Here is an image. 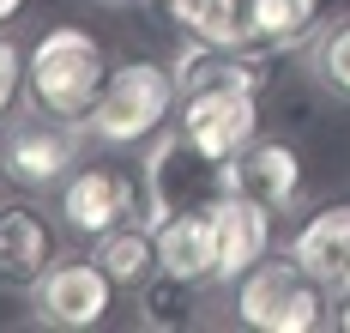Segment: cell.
I'll return each instance as SVG.
<instances>
[{"mask_svg":"<svg viewBox=\"0 0 350 333\" xmlns=\"http://www.w3.org/2000/svg\"><path fill=\"white\" fill-rule=\"evenodd\" d=\"M109 79V61H103V42L79 25H55L42 31L36 49L25 55V97L31 110L42 115H61V121H85L97 91Z\"/></svg>","mask_w":350,"mask_h":333,"instance_id":"obj_1","label":"cell"},{"mask_svg":"<svg viewBox=\"0 0 350 333\" xmlns=\"http://www.w3.org/2000/svg\"><path fill=\"white\" fill-rule=\"evenodd\" d=\"M175 110H181V91H175L170 67L127 61V67H109L103 91H97V103L85 115V134H97L103 146H139V140L170 127Z\"/></svg>","mask_w":350,"mask_h":333,"instance_id":"obj_2","label":"cell"},{"mask_svg":"<svg viewBox=\"0 0 350 333\" xmlns=\"http://www.w3.org/2000/svg\"><path fill=\"white\" fill-rule=\"evenodd\" d=\"M326 309H332V291L296 255L260 260L236 285V315L260 333H314L326 328Z\"/></svg>","mask_w":350,"mask_h":333,"instance_id":"obj_3","label":"cell"},{"mask_svg":"<svg viewBox=\"0 0 350 333\" xmlns=\"http://www.w3.org/2000/svg\"><path fill=\"white\" fill-rule=\"evenodd\" d=\"M217 194H224V164H211L181 127L151 134V151H145V230H157L175 212L211 206Z\"/></svg>","mask_w":350,"mask_h":333,"instance_id":"obj_4","label":"cell"},{"mask_svg":"<svg viewBox=\"0 0 350 333\" xmlns=\"http://www.w3.org/2000/svg\"><path fill=\"white\" fill-rule=\"evenodd\" d=\"M79 127L85 121H61V115H25L0 134V176L18 188H61L79 164Z\"/></svg>","mask_w":350,"mask_h":333,"instance_id":"obj_5","label":"cell"},{"mask_svg":"<svg viewBox=\"0 0 350 333\" xmlns=\"http://www.w3.org/2000/svg\"><path fill=\"white\" fill-rule=\"evenodd\" d=\"M175 127L206 151L211 164H230V158H242L260 140V91H242V85L193 91V97H181Z\"/></svg>","mask_w":350,"mask_h":333,"instance_id":"obj_6","label":"cell"},{"mask_svg":"<svg viewBox=\"0 0 350 333\" xmlns=\"http://www.w3.org/2000/svg\"><path fill=\"white\" fill-rule=\"evenodd\" d=\"M109 297H115V279L97 267V255L91 260H55L31 285V315L42 328L79 333V328H97L109 315Z\"/></svg>","mask_w":350,"mask_h":333,"instance_id":"obj_7","label":"cell"},{"mask_svg":"<svg viewBox=\"0 0 350 333\" xmlns=\"http://www.w3.org/2000/svg\"><path fill=\"white\" fill-rule=\"evenodd\" d=\"M61 219L79 236H109V230L139 219V188L127 182L121 170H109V164L72 170L67 182H61Z\"/></svg>","mask_w":350,"mask_h":333,"instance_id":"obj_8","label":"cell"},{"mask_svg":"<svg viewBox=\"0 0 350 333\" xmlns=\"http://www.w3.org/2000/svg\"><path fill=\"white\" fill-rule=\"evenodd\" d=\"M211 230H217V279L211 285H242L260 260L272 255V212L242 194L211 200Z\"/></svg>","mask_w":350,"mask_h":333,"instance_id":"obj_9","label":"cell"},{"mask_svg":"<svg viewBox=\"0 0 350 333\" xmlns=\"http://www.w3.org/2000/svg\"><path fill=\"white\" fill-rule=\"evenodd\" d=\"M224 194H242L266 212H290L302 194V158L278 140H254L242 158L224 164Z\"/></svg>","mask_w":350,"mask_h":333,"instance_id":"obj_10","label":"cell"},{"mask_svg":"<svg viewBox=\"0 0 350 333\" xmlns=\"http://www.w3.org/2000/svg\"><path fill=\"white\" fill-rule=\"evenodd\" d=\"M175 91L193 97V91H217V85H242V91H260L266 85V55L260 49H217V42H187L170 61Z\"/></svg>","mask_w":350,"mask_h":333,"instance_id":"obj_11","label":"cell"},{"mask_svg":"<svg viewBox=\"0 0 350 333\" xmlns=\"http://www.w3.org/2000/svg\"><path fill=\"white\" fill-rule=\"evenodd\" d=\"M157 267L187 279V285H211L217 279V230H211V206H193V212H175L157 230Z\"/></svg>","mask_w":350,"mask_h":333,"instance_id":"obj_12","label":"cell"},{"mask_svg":"<svg viewBox=\"0 0 350 333\" xmlns=\"http://www.w3.org/2000/svg\"><path fill=\"white\" fill-rule=\"evenodd\" d=\"M290 255L332 291V303L350 297V206H326V212H314V219L290 236Z\"/></svg>","mask_w":350,"mask_h":333,"instance_id":"obj_13","label":"cell"},{"mask_svg":"<svg viewBox=\"0 0 350 333\" xmlns=\"http://www.w3.org/2000/svg\"><path fill=\"white\" fill-rule=\"evenodd\" d=\"M55 267V236L31 206H0V285H25Z\"/></svg>","mask_w":350,"mask_h":333,"instance_id":"obj_14","label":"cell"},{"mask_svg":"<svg viewBox=\"0 0 350 333\" xmlns=\"http://www.w3.org/2000/svg\"><path fill=\"white\" fill-rule=\"evenodd\" d=\"M97 267H103L121 291H139L145 279L157 273V236L145 224H121V230L97 236Z\"/></svg>","mask_w":350,"mask_h":333,"instance_id":"obj_15","label":"cell"},{"mask_svg":"<svg viewBox=\"0 0 350 333\" xmlns=\"http://www.w3.org/2000/svg\"><path fill=\"white\" fill-rule=\"evenodd\" d=\"M308 73L332 97H350V18H326L320 31H308Z\"/></svg>","mask_w":350,"mask_h":333,"instance_id":"obj_16","label":"cell"},{"mask_svg":"<svg viewBox=\"0 0 350 333\" xmlns=\"http://www.w3.org/2000/svg\"><path fill=\"white\" fill-rule=\"evenodd\" d=\"M193 291L187 279H175V273H151L139 285V328H181V297Z\"/></svg>","mask_w":350,"mask_h":333,"instance_id":"obj_17","label":"cell"},{"mask_svg":"<svg viewBox=\"0 0 350 333\" xmlns=\"http://www.w3.org/2000/svg\"><path fill=\"white\" fill-rule=\"evenodd\" d=\"M25 91V55H18V42L0 37V115L12 110V97Z\"/></svg>","mask_w":350,"mask_h":333,"instance_id":"obj_18","label":"cell"},{"mask_svg":"<svg viewBox=\"0 0 350 333\" xmlns=\"http://www.w3.org/2000/svg\"><path fill=\"white\" fill-rule=\"evenodd\" d=\"M18 6H25V0H0V18H12V12H18Z\"/></svg>","mask_w":350,"mask_h":333,"instance_id":"obj_19","label":"cell"},{"mask_svg":"<svg viewBox=\"0 0 350 333\" xmlns=\"http://www.w3.org/2000/svg\"><path fill=\"white\" fill-rule=\"evenodd\" d=\"M109 6H127V0H109Z\"/></svg>","mask_w":350,"mask_h":333,"instance_id":"obj_20","label":"cell"}]
</instances>
